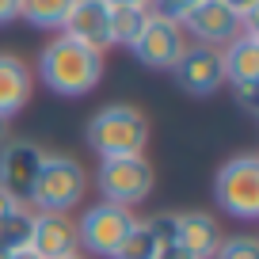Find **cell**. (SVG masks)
<instances>
[{
    "label": "cell",
    "instance_id": "15",
    "mask_svg": "<svg viewBox=\"0 0 259 259\" xmlns=\"http://www.w3.org/2000/svg\"><path fill=\"white\" fill-rule=\"evenodd\" d=\"M221 69H225V84H248L259 80V34L244 31L221 50Z\"/></svg>",
    "mask_w": 259,
    "mask_h": 259
},
{
    "label": "cell",
    "instance_id": "11",
    "mask_svg": "<svg viewBox=\"0 0 259 259\" xmlns=\"http://www.w3.org/2000/svg\"><path fill=\"white\" fill-rule=\"evenodd\" d=\"M57 34H69L73 42L107 57V50H114L111 46V8L103 0H73V8H69Z\"/></svg>",
    "mask_w": 259,
    "mask_h": 259
},
{
    "label": "cell",
    "instance_id": "10",
    "mask_svg": "<svg viewBox=\"0 0 259 259\" xmlns=\"http://www.w3.org/2000/svg\"><path fill=\"white\" fill-rule=\"evenodd\" d=\"M46 149L34 145L31 138H8L0 145V191H8L16 202H31L34 191V176L42 168Z\"/></svg>",
    "mask_w": 259,
    "mask_h": 259
},
{
    "label": "cell",
    "instance_id": "7",
    "mask_svg": "<svg viewBox=\"0 0 259 259\" xmlns=\"http://www.w3.org/2000/svg\"><path fill=\"white\" fill-rule=\"evenodd\" d=\"M191 46L183 34V27L176 23V19L168 16H156V12H149L145 27H141V34L134 38V46H130V54L138 57L145 69H168L183 57V50Z\"/></svg>",
    "mask_w": 259,
    "mask_h": 259
},
{
    "label": "cell",
    "instance_id": "28",
    "mask_svg": "<svg viewBox=\"0 0 259 259\" xmlns=\"http://www.w3.org/2000/svg\"><path fill=\"white\" fill-rule=\"evenodd\" d=\"M107 8H149V0H103Z\"/></svg>",
    "mask_w": 259,
    "mask_h": 259
},
{
    "label": "cell",
    "instance_id": "9",
    "mask_svg": "<svg viewBox=\"0 0 259 259\" xmlns=\"http://www.w3.org/2000/svg\"><path fill=\"white\" fill-rule=\"evenodd\" d=\"M179 27H183L187 42L210 46V50H225L236 34H244V19L233 16L221 0H198V4L179 19Z\"/></svg>",
    "mask_w": 259,
    "mask_h": 259
},
{
    "label": "cell",
    "instance_id": "24",
    "mask_svg": "<svg viewBox=\"0 0 259 259\" xmlns=\"http://www.w3.org/2000/svg\"><path fill=\"white\" fill-rule=\"evenodd\" d=\"M233 16L244 19V31H255V19H259V0H221ZM259 34V31H255Z\"/></svg>",
    "mask_w": 259,
    "mask_h": 259
},
{
    "label": "cell",
    "instance_id": "2",
    "mask_svg": "<svg viewBox=\"0 0 259 259\" xmlns=\"http://www.w3.org/2000/svg\"><path fill=\"white\" fill-rule=\"evenodd\" d=\"M84 141L99 160L145 156L149 149V118L134 103H107L84 126Z\"/></svg>",
    "mask_w": 259,
    "mask_h": 259
},
{
    "label": "cell",
    "instance_id": "3",
    "mask_svg": "<svg viewBox=\"0 0 259 259\" xmlns=\"http://www.w3.org/2000/svg\"><path fill=\"white\" fill-rule=\"evenodd\" d=\"M88 168L80 160L65 153H46L42 168L34 176V191H31V210L34 213H69L84 202L88 194Z\"/></svg>",
    "mask_w": 259,
    "mask_h": 259
},
{
    "label": "cell",
    "instance_id": "21",
    "mask_svg": "<svg viewBox=\"0 0 259 259\" xmlns=\"http://www.w3.org/2000/svg\"><path fill=\"white\" fill-rule=\"evenodd\" d=\"M141 221H145V229L156 236L160 248H164V244H176V213L164 210V213H153V218H141Z\"/></svg>",
    "mask_w": 259,
    "mask_h": 259
},
{
    "label": "cell",
    "instance_id": "23",
    "mask_svg": "<svg viewBox=\"0 0 259 259\" xmlns=\"http://www.w3.org/2000/svg\"><path fill=\"white\" fill-rule=\"evenodd\" d=\"M194 4H198V0H149V12H156V16H168V19H183L187 12L194 8Z\"/></svg>",
    "mask_w": 259,
    "mask_h": 259
},
{
    "label": "cell",
    "instance_id": "30",
    "mask_svg": "<svg viewBox=\"0 0 259 259\" xmlns=\"http://www.w3.org/2000/svg\"><path fill=\"white\" fill-rule=\"evenodd\" d=\"M8 259H38V255H34V251L31 248H19V251H12V255Z\"/></svg>",
    "mask_w": 259,
    "mask_h": 259
},
{
    "label": "cell",
    "instance_id": "25",
    "mask_svg": "<svg viewBox=\"0 0 259 259\" xmlns=\"http://www.w3.org/2000/svg\"><path fill=\"white\" fill-rule=\"evenodd\" d=\"M19 19V0H0V27H8Z\"/></svg>",
    "mask_w": 259,
    "mask_h": 259
},
{
    "label": "cell",
    "instance_id": "19",
    "mask_svg": "<svg viewBox=\"0 0 259 259\" xmlns=\"http://www.w3.org/2000/svg\"><path fill=\"white\" fill-rule=\"evenodd\" d=\"M156 251H160V244H156V236L145 229V221L138 218V225H134V233L126 236V244L118 248V255L114 259H156Z\"/></svg>",
    "mask_w": 259,
    "mask_h": 259
},
{
    "label": "cell",
    "instance_id": "4",
    "mask_svg": "<svg viewBox=\"0 0 259 259\" xmlns=\"http://www.w3.org/2000/svg\"><path fill=\"white\" fill-rule=\"evenodd\" d=\"M213 202L229 218H240V221L259 218V156L255 153H236L218 164Z\"/></svg>",
    "mask_w": 259,
    "mask_h": 259
},
{
    "label": "cell",
    "instance_id": "1",
    "mask_svg": "<svg viewBox=\"0 0 259 259\" xmlns=\"http://www.w3.org/2000/svg\"><path fill=\"white\" fill-rule=\"evenodd\" d=\"M103 73H107V57L73 42L69 34H54L38 50V80L54 96L80 99L103 84Z\"/></svg>",
    "mask_w": 259,
    "mask_h": 259
},
{
    "label": "cell",
    "instance_id": "18",
    "mask_svg": "<svg viewBox=\"0 0 259 259\" xmlns=\"http://www.w3.org/2000/svg\"><path fill=\"white\" fill-rule=\"evenodd\" d=\"M149 19V8H111V46H134Z\"/></svg>",
    "mask_w": 259,
    "mask_h": 259
},
{
    "label": "cell",
    "instance_id": "20",
    "mask_svg": "<svg viewBox=\"0 0 259 259\" xmlns=\"http://www.w3.org/2000/svg\"><path fill=\"white\" fill-rule=\"evenodd\" d=\"M213 259H259V240H255V236H248V233L225 236L221 248L213 251Z\"/></svg>",
    "mask_w": 259,
    "mask_h": 259
},
{
    "label": "cell",
    "instance_id": "31",
    "mask_svg": "<svg viewBox=\"0 0 259 259\" xmlns=\"http://www.w3.org/2000/svg\"><path fill=\"white\" fill-rule=\"evenodd\" d=\"M65 259H88V255H80V251H73V255H65Z\"/></svg>",
    "mask_w": 259,
    "mask_h": 259
},
{
    "label": "cell",
    "instance_id": "26",
    "mask_svg": "<svg viewBox=\"0 0 259 259\" xmlns=\"http://www.w3.org/2000/svg\"><path fill=\"white\" fill-rule=\"evenodd\" d=\"M156 259H194L187 248H179V244H164L160 251H156Z\"/></svg>",
    "mask_w": 259,
    "mask_h": 259
},
{
    "label": "cell",
    "instance_id": "27",
    "mask_svg": "<svg viewBox=\"0 0 259 259\" xmlns=\"http://www.w3.org/2000/svg\"><path fill=\"white\" fill-rule=\"evenodd\" d=\"M16 210H23V202H16L8 191H0V218H8V213H16Z\"/></svg>",
    "mask_w": 259,
    "mask_h": 259
},
{
    "label": "cell",
    "instance_id": "22",
    "mask_svg": "<svg viewBox=\"0 0 259 259\" xmlns=\"http://www.w3.org/2000/svg\"><path fill=\"white\" fill-rule=\"evenodd\" d=\"M233 88V99L240 111L248 114H259V80H248V84H229Z\"/></svg>",
    "mask_w": 259,
    "mask_h": 259
},
{
    "label": "cell",
    "instance_id": "6",
    "mask_svg": "<svg viewBox=\"0 0 259 259\" xmlns=\"http://www.w3.org/2000/svg\"><path fill=\"white\" fill-rule=\"evenodd\" d=\"M138 225V213L126 206H111V202H96L76 218V244L88 255L99 259H114L118 248L126 244V236Z\"/></svg>",
    "mask_w": 259,
    "mask_h": 259
},
{
    "label": "cell",
    "instance_id": "5",
    "mask_svg": "<svg viewBox=\"0 0 259 259\" xmlns=\"http://www.w3.org/2000/svg\"><path fill=\"white\" fill-rule=\"evenodd\" d=\"M96 187L103 194V202L138 210L156 187V168L149 156H122V160H99L96 168Z\"/></svg>",
    "mask_w": 259,
    "mask_h": 259
},
{
    "label": "cell",
    "instance_id": "13",
    "mask_svg": "<svg viewBox=\"0 0 259 259\" xmlns=\"http://www.w3.org/2000/svg\"><path fill=\"white\" fill-rule=\"evenodd\" d=\"M225 240V229L206 210H176V244L187 248L194 259H213Z\"/></svg>",
    "mask_w": 259,
    "mask_h": 259
},
{
    "label": "cell",
    "instance_id": "8",
    "mask_svg": "<svg viewBox=\"0 0 259 259\" xmlns=\"http://www.w3.org/2000/svg\"><path fill=\"white\" fill-rule=\"evenodd\" d=\"M171 80L179 92H187L191 99H210L225 88V69H221V50L210 46H187L183 57L171 65Z\"/></svg>",
    "mask_w": 259,
    "mask_h": 259
},
{
    "label": "cell",
    "instance_id": "12",
    "mask_svg": "<svg viewBox=\"0 0 259 259\" xmlns=\"http://www.w3.org/2000/svg\"><path fill=\"white\" fill-rule=\"evenodd\" d=\"M27 248L38 259H65L73 251H80V244H76V218L73 213H31Z\"/></svg>",
    "mask_w": 259,
    "mask_h": 259
},
{
    "label": "cell",
    "instance_id": "17",
    "mask_svg": "<svg viewBox=\"0 0 259 259\" xmlns=\"http://www.w3.org/2000/svg\"><path fill=\"white\" fill-rule=\"evenodd\" d=\"M31 206L23 210L8 213V218H0V259H8L12 251L27 248V236H31Z\"/></svg>",
    "mask_w": 259,
    "mask_h": 259
},
{
    "label": "cell",
    "instance_id": "29",
    "mask_svg": "<svg viewBox=\"0 0 259 259\" xmlns=\"http://www.w3.org/2000/svg\"><path fill=\"white\" fill-rule=\"evenodd\" d=\"M8 138H12V118H4V114H0V145H4Z\"/></svg>",
    "mask_w": 259,
    "mask_h": 259
},
{
    "label": "cell",
    "instance_id": "14",
    "mask_svg": "<svg viewBox=\"0 0 259 259\" xmlns=\"http://www.w3.org/2000/svg\"><path fill=\"white\" fill-rule=\"evenodd\" d=\"M34 96V69L19 54H0V114L16 118Z\"/></svg>",
    "mask_w": 259,
    "mask_h": 259
},
{
    "label": "cell",
    "instance_id": "16",
    "mask_svg": "<svg viewBox=\"0 0 259 259\" xmlns=\"http://www.w3.org/2000/svg\"><path fill=\"white\" fill-rule=\"evenodd\" d=\"M69 8L73 0H19V19H27L34 31H61Z\"/></svg>",
    "mask_w": 259,
    "mask_h": 259
}]
</instances>
